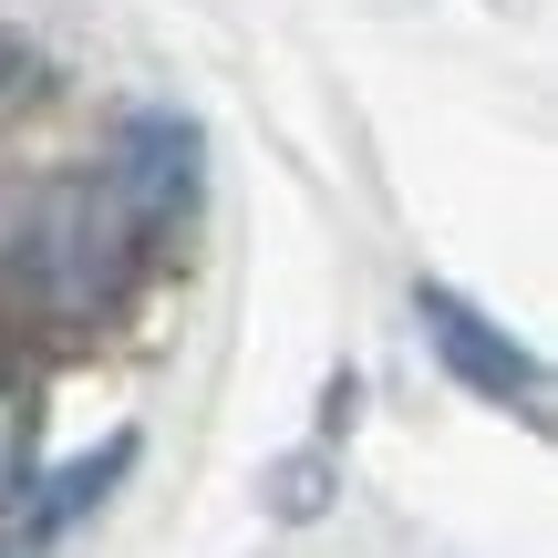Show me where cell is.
<instances>
[{
  "label": "cell",
  "mask_w": 558,
  "mask_h": 558,
  "mask_svg": "<svg viewBox=\"0 0 558 558\" xmlns=\"http://www.w3.org/2000/svg\"><path fill=\"white\" fill-rule=\"evenodd\" d=\"M145 248H156V239L114 207V186H104V177L52 186V197L32 207V239H21V290H32L41 311H62V320L114 311Z\"/></svg>",
  "instance_id": "1"
},
{
  "label": "cell",
  "mask_w": 558,
  "mask_h": 558,
  "mask_svg": "<svg viewBox=\"0 0 558 558\" xmlns=\"http://www.w3.org/2000/svg\"><path fill=\"white\" fill-rule=\"evenodd\" d=\"M414 320H424V341H435V362H445V373H456L476 403H518L527 424L548 414V373H538V352H527V341H507V320H486L465 290L424 279V290H414Z\"/></svg>",
  "instance_id": "2"
},
{
  "label": "cell",
  "mask_w": 558,
  "mask_h": 558,
  "mask_svg": "<svg viewBox=\"0 0 558 558\" xmlns=\"http://www.w3.org/2000/svg\"><path fill=\"white\" fill-rule=\"evenodd\" d=\"M197 177H207V135L186 114H135L114 145V166H104V186H114V207L145 228V239H166V228L197 207Z\"/></svg>",
  "instance_id": "3"
},
{
  "label": "cell",
  "mask_w": 558,
  "mask_h": 558,
  "mask_svg": "<svg viewBox=\"0 0 558 558\" xmlns=\"http://www.w3.org/2000/svg\"><path fill=\"white\" fill-rule=\"evenodd\" d=\"M32 456H41V393L11 352H0V527L32 507Z\"/></svg>",
  "instance_id": "4"
},
{
  "label": "cell",
  "mask_w": 558,
  "mask_h": 558,
  "mask_svg": "<svg viewBox=\"0 0 558 558\" xmlns=\"http://www.w3.org/2000/svg\"><path fill=\"white\" fill-rule=\"evenodd\" d=\"M269 507H279V518H311V507H320V456L269 465Z\"/></svg>",
  "instance_id": "5"
}]
</instances>
